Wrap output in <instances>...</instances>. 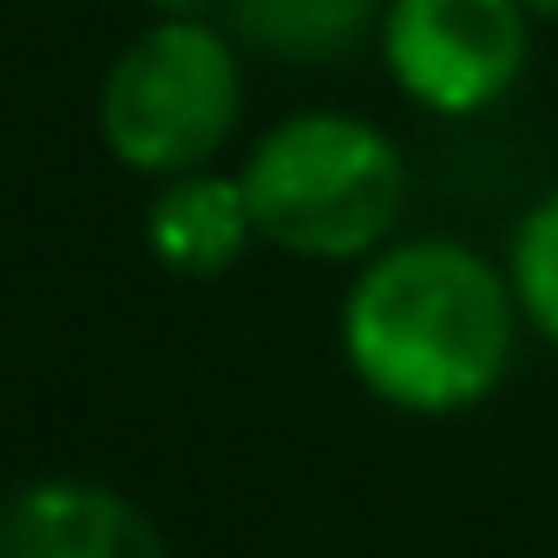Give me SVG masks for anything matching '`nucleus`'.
Segmentation results:
<instances>
[{
    "label": "nucleus",
    "instance_id": "423d86ee",
    "mask_svg": "<svg viewBox=\"0 0 558 558\" xmlns=\"http://www.w3.org/2000/svg\"><path fill=\"white\" fill-rule=\"evenodd\" d=\"M145 236H151V250H158L165 269H178V276H223V269L243 256V243L256 236L243 178L178 171V178L151 197Z\"/></svg>",
    "mask_w": 558,
    "mask_h": 558
},
{
    "label": "nucleus",
    "instance_id": "9d476101",
    "mask_svg": "<svg viewBox=\"0 0 558 558\" xmlns=\"http://www.w3.org/2000/svg\"><path fill=\"white\" fill-rule=\"evenodd\" d=\"M525 14L532 21H558V0H525Z\"/></svg>",
    "mask_w": 558,
    "mask_h": 558
},
{
    "label": "nucleus",
    "instance_id": "7ed1b4c3",
    "mask_svg": "<svg viewBox=\"0 0 558 558\" xmlns=\"http://www.w3.org/2000/svg\"><path fill=\"white\" fill-rule=\"evenodd\" d=\"M243 112L236 47L204 21H165L138 34L99 93V132L119 165L178 178L223 151Z\"/></svg>",
    "mask_w": 558,
    "mask_h": 558
},
{
    "label": "nucleus",
    "instance_id": "20e7f679",
    "mask_svg": "<svg viewBox=\"0 0 558 558\" xmlns=\"http://www.w3.org/2000/svg\"><path fill=\"white\" fill-rule=\"evenodd\" d=\"M381 53L414 106L466 119L519 86L532 14L525 0H388Z\"/></svg>",
    "mask_w": 558,
    "mask_h": 558
},
{
    "label": "nucleus",
    "instance_id": "6e6552de",
    "mask_svg": "<svg viewBox=\"0 0 558 558\" xmlns=\"http://www.w3.org/2000/svg\"><path fill=\"white\" fill-rule=\"evenodd\" d=\"M512 296H519V316L558 349V191L538 197L525 210V223L512 230Z\"/></svg>",
    "mask_w": 558,
    "mask_h": 558
},
{
    "label": "nucleus",
    "instance_id": "0eeeda50",
    "mask_svg": "<svg viewBox=\"0 0 558 558\" xmlns=\"http://www.w3.org/2000/svg\"><path fill=\"white\" fill-rule=\"evenodd\" d=\"M381 21V0H230V27L243 47L290 60V66H323L355 53Z\"/></svg>",
    "mask_w": 558,
    "mask_h": 558
},
{
    "label": "nucleus",
    "instance_id": "39448f33",
    "mask_svg": "<svg viewBox=\"0 0 558 558\" xmlns=\"http://www.w3.org/2000/svg\"><path fill=\"white\" fill-rule=\"evenodd\" d=\"M0 558H165V538L112 486L34 480L0 506Z\"/></svg>",
    "mask_w": 558,
    "mask_h": 558
},
{
    "label": "nucleus",
    "instance_id": "f257e3e1",
    "mask_svg": "<svg viewBox=\"0 0 558 558\" xmlns=\"http://www.w3.org/2000/svg\"><path fill=\"white\" fill-rule=\"evenodd\" d=\"M512 276L453 236L381 250L342 303V349L355 381L408 414H460L486 401L512 362Z\"/></svg>",
    "mask_w": 558,
    "mask_h": 558
},
{
    "label": "nucleus",
    "instance_id": "f03ea898",
    "mask_svg": "<svg viewBox=\"0 0 558 558\" xmlns=\"http://www.w3.org/2000/svg\"><path fill=\"white\" fill-rule=\"evenodd\" d=\"M243 197L256 236L290 256L349 263L381 250L401 217L408 171L388 132L349 112H296L283 119L243 165Z\"/></svg>",
    "mask_w": 558,
    "mask_h": 558
},
{
    "label": "nucleus",
    "instance_id": "1a4fd4ad",
    "mask_svg": "<svg viewBox=\"0 0 558 558\" xmlns=\"http://www.w3.org/2000/svg\"><path fill=\"white\" fill-rule=\"evenodd\" d=\"M151 8H158L165 21H204V14L217 8V0H151Z\"/></svg>",
    "mask_w": 558,
    "mask_h": 558
}]
</instances>
